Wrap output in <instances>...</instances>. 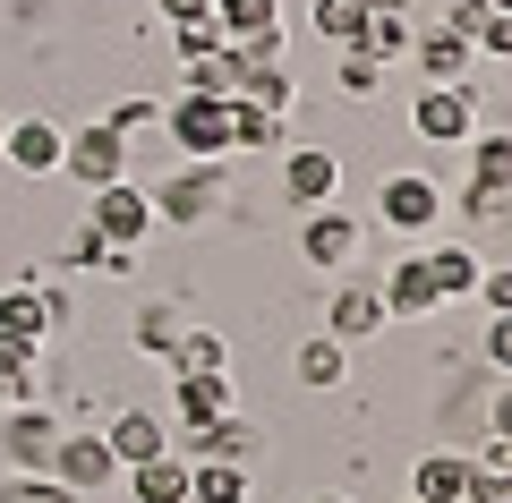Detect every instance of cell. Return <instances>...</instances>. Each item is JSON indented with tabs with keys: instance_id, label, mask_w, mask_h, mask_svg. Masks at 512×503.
Returning <instances> with one entry per match:
<instances>
[{
	"instance_id": "43",
	"label": "cell",
	"mask_w": 512,
	"mask_h": 503,
	"mask_svg": "<svg viewBox=\"0 0 512 503\" xmlns=\"http://www.w3.org/2000/svg\"><path fill=\"white\" fill-rule=\"evenodd\" d=\"M444 26H453V35H470V43H478V26H487V0H453V9H444Z\"/></svg>"
},
{
	"instance_id": "7",
	"label": "cell",
	"mask_w": 512,
	"mask_h": 503,
	"mask_svg": "<svg viewBox=\"0 0 512 503\" xmlns=\"http://www.w3.org/2000/svg\"><path fill=\"white\" fill-rule=\"evenodd\" d=\"M376 222H384V231H402V239L436 231V222H444V188L427 180V171H393V180L376 188Z\"/></svg>"
},
{
	"instance_id": "34",
	"label": "cell",
	"mask_w": 512,
	"mask_h": 503,
	"mask_svg": "<svg viewBox=\"0 0 512 503\" xmlns=\"http://www.w3.org/2000/svg\"><path fill=\"white\" fill-rule=\"evenodd\" d=\"M0 503H69V495H60L52 469H9V478H0Z\"/></svg>"
},
{
	"instance_id": "27",
	"label": "cell",
	"mask_w": 512,
	"mask_h": 503,
	"mask_svg": "<svg viewBox=\"0 0 512 503\" xmlns=\"http://www.w3.org/2000/svg\"><path fill=\"white\" fill-rule=\"evenodd\" d=\"M180 333H188V316H180V307H171V299H154V307H137V324H128V350H137V359H154V367H163Z\"/></svg>"
},
{
	"instance_id": "19",
	"label": "cell",
	"mask_w": 512,
	"mask_h": 503,
	"mask_svg": "<svg viewBox=\"0 0 512 503\" xmlns=\"http://www.w3.org/2000/svg\"><path fill=\"white\" fill-rule=\"evenodd\" d=\"M256 452H265V435H256L239 410H222L214 427H197V435H188V461H239V469H248Z\"/></svg>"
},
{
	"instance_id": "18",
	"label": "cell",
	"mask_w": 512,
	"mask_h": 503,
	"mask_svg": "<svg viewBox=\"0 0 512 503\" xmlns=\"http://www.w3.org/2000/svg\"><path fill=\"white\" fill-rule=\"evenodd\" d=\"M402 503H470V452H427V461H410Z\"/></svg>"
},
{
	"instance_id": "42",
	"label": "cell",
	"mask_w": 512,
	"mask_h": 503,
	"mask_svg": "<svg viewBox=\"0 0 512 503\" xmlns=\"http://www.w3.org/2000/svg\"><path fill=\"white\" fill-rule=\"evenodd\" d=\"M35 359H43L35 342H18V333H0V376H35Z\"/></svg>"
},
{
	"instance_id": "30",
	"label": "cell",
	"mask_w": 512,
	"mask_h": 503,
	"mask_svg": "<svg viewBox=\"0 0 512 503\" xmlns=\"http://www.w3.org/2000/svg\"><path fill=\"white\" fill-rule=\"evenodd\" d=\"M308 26L333 43V52H359V26H367V0H316Z\"/></svg>"
},
{
	"instance_id": "46",
	"label": "cell",
	"mask_w": 512,
	"mask_h": 503,
	"mask_svg": "<svg viewBox=\"0 0 512 503\" xmlns=\"http://www.w3.org/2000/svg\"><path fill=\"white\" fill-rule=\"evenodd\" d=\"M308 503H359V495H308Z\"/></svg>"
},
{
	"instance_id": "29",
	"label": "cell",
	"mask_w": 512,
	"mask_h": 503,
	"mask_svg": "<svg viewBox=\"0 0 512 503\" xmlns=\"http://www.w3.org/2000/svg\"><path fill=\"white\" fill-rule=\"evenodd\" d=\"M188 503H248V469L239 461H188Z\"/></svg>"
},
{
	"instance_id": "37",
	"label": "cell",
	"mask_w": 512,
	"mask_h": 503,
	"mask_svg": "<svg viewBox=\"0 0 512 503\" xmlns=\"http://www.w3.org/2000/svg\"><path fill=\"white\" fill-rule=\"evenodd\" d=\"M171 52H180V60L222 52V26H214V18H188V26H171Z\"/></svg>"
},
{
	"instance_id": "10",
	"label": "cell",
	"mask_w": 512,
	"mask_h": 503,
	"mask_svg": "<svg viewBox=\"0 0 512 503\" xmlns=\"http://www.w3.org/2000/svg\"><path fill=\"white\" fill-rule=\"evenodd\" d=\"M60 435H69V427H60L43 401H18V410H0V461H9V469H52Z\"/></svg>"
},
{
	"instance_id": "4",
	"label": "cell",
	"mask_w": 512,
	"mask_h": 503,
	"mask_svg": "<svg viewBox=\"0 0 512 503\" xmlns=\"http://www.w3.org/2000/svg\"><path fill=\"white\" fill-rule=\"evenodd\" d=\"M128 154H137V145H128L120 128L86 120V128H69V145H60V171L94 197V188H111V180H137V171H128Z\"/></svg>"
},
{
	"instance_id": "45",
	"label": "cell",
	"mask_w": 512,
	"mask_h": 503,
	"mask_svg": "<svg viewBox=\"0 0 512 503\" xmlns=\"http://www.w3.org/2000/svg\"><path fill=\"white\" fill-rule=\"evenodd\" d=\"M487 435H512V384H504V393L487 401Z\"/></svg>"
},
{
	"instance_id": "26",
	"label": "cell",
	"mask_w": 512,
	"mask_h": 503,
	"mask_svg": "<svg viewBox=\"0 0 512 503\" xmlns=\"http://www.w3.org/2000/svg\"><path fill=\"white\" fill-rule=\"evenodd\" d=\"M470 188L512 197V128H478L470 137Z\"/></svg>"
},
{
	"instance_id": "24",
	"label": "cell",
	"mask_w": 512,
	"mask_h": 503,
	"mask_svg": "<svg viewBox=\"0 0 512 503\" xmlns=\"http://www.w3.org/2000/svg\"><path fill=\"white\" fill-rule=\"evenodd\" d=\"M419 256H427V282H436V299H444V307L470 299L478 273H487V265H478V248H461V239H444V248H419Z\"/></svg>"
},
{
	"instance_id": "21",
	"label": "cell",
	"mask_w": 512,
	"mask_h": 503,
	"mask_svg": "<svg viewBox=\"0 0 512 503\" xmlns=\"http://www.w3.org/2000/svg\"><path fill=\"white\" fill-rule=\"evenodd\" d=\"M282 145H291V120L248 103V94H231V154H282Z\"/></svg>"
},
{
	"instance_id": "16",
	"label": "cell",
	"mask_w": 512,
	"mask_h": 503,
	"mask_svg": "<svg viewBox=\"0 0 512 503\" xmlns=\"http://www.w3.org/2000/svg\"><path fill=\"white\" fill-rule=\"evenodd\" d=\"M410 35H419V9H410V0H367V26H359V52L367 60L393 69V60L410 52Z\"/></svg>"
},
{
	"instance_id": "23",
	"label": "cell",
	"mask_w": 512,
	"mask_h": 503,
	"mask_svg": "<svg viewBox=\"0 0 512 503\" xmlns=\"http://www.w3.org/2000/svg\"><path fill=\"white\" fill-rule=\"evenodd\" d=\"M291 367H299L308 393H342V384H350V350L333 342V333H308V342L291 350Z\"/></svg>"
},
{
	"instance_id": "2",
	"label": "cell",
	"mask_w": 512,
	"mask_h": 503,
	"mask_svg": "<svg viewBox=\"0 0 512 503\" xmlns=\"http://www.w3.org/2000/svg\"><path fill=\"white\" fill-rule=\"evenodd\" d=\"M154 197V222H171V231H205V222L222 214V162H180L163 188H146Z\"/></svg>"
},
{
	"instance_id": "14",
	"label": "cell",
	"mask_w": 512,
	"mask_h": 503,
	"mask_svg": "<svg viewBox=\"0 0 512 503\" xmlns=\"http://www.w3.org/2000/svg\"><path fill=\"white\" fill-rule=\"evenodd\" d=\"M333 282H342V290H333V299H325V333H333V342H342V350L376 342L384 324H393V316H384V299H376V282H350V273H333Z\"/></svg>"
},
{
	"instance_id": "12",
	"label": "cell",
	"mask_w": 512,
	"mask_h": 503,
	"mask_svg": "<svg viewBox=\"0 0 512 503\" xmlns=\"http://www.w3.org/2000/svg\"><path fill=\"white\" fill-rule=\"evenodd\" d=\"M402 60L427 77V86H470V77H478V43H470V35H453L444 18H436V26H419Z\"/></svg>"
},
{
	"instance_id": "6",
	"label": "cell",
	"mask_w": 512,
	"mask_h": 503,
	"mask_svg": "<svg viewBox=\"0 0 512 503\" xmlns=\"http://www.w3.org/2000/svg\"><path fill=\"white\" fill-rule=\"evenodd\" d=\"M86 222L111 239V248H146V239L163 231V222H154V197H146L137 180H111V188H94V197H86Z\"/></svg>"
},
{
	"instance_id": "25",
	"label": "cell",
	"mask_w": 512,
	"mask_h": 503,
	"mask_svg": "<svg viewBox=\"0 0 512 503\" xmlns=\"http://www.w3.org/2000/svg\"><path fill=\"white\" fill-rule=\"evenodd\" d=\"M163 367H171V376H231V342H222L214 324H188Z\"/></svg>"
},
{
	"instance_id": "35",
	"label": "cell",
	"mask_w": 512,
	"mask_h": 503,
	"mask_svg": "<svg viewBox=\"0 0 512 503\" xmlns=\"http://www.w3.org/2000/svg\"><path fill=\"white\" fill-rule=\"evenodd\" d=\"M342 94H350V103H376V94H384V60L342 52Z\"/></svg>"
},
{
	"instance_id": "9",
	"label": "cell",
	"mask_w": 512,
	"mask_h": 503,
	"mask_svg": "<svg viewBox=\"0 0 512 503\" xmlns=\"http://www.w3.org/2000/svg\"><path fill=\"white\" fill-rule=\"evenodd\" d=\"M333 197H342V154H325V145H282V205L291 214H316Z\"/></svg>"
},
{
	"instance_id": "15",
	"label": "cell",
	"mask_w": 512,
	"mask_h": 503,
	"mask_svg": "<svg viewBox=\"0 0 512 503\" xmlns=\"http://www.w3.org/2000/svg\"><path fill=\"white\" fill-rule=\"evenodd\" d=\"M376 299H384V316H393V324H427V316L444 307V299H436V282H427V256H419V248H410L402 265L376 282Z\"/></svg>"
},
{
	"instance_id": "47",
	"label": "cell",
	"mask_w": 512,
	"mask_h": 503,
	"mask_svg": "<svg viewBox=\"0 0 512 503\" xmlns=\"http://www.w3.org/2000/svg\"><path fill=\"white\" fill-rule=\"evenodd\" d=\"M69 503H86V495H69Z\"/></svg>"
},
{
	"instance_id": "20",
	"label": "cell",
	"mask_w": 512,
	"mask_h": 503,
	"mask_svg": "<svg viewBox=\"0 0 512 503\" xmlns=\"http://www.w3.org/2000/svg\"><path fill=\"white\" fill-rule=\"evenodd\" d=\"M171 410L197 435V427H214L222 410H239V393H231V376H171Z\"/></svg>"
},
{
	"instance_id": "31",
	"label": "cell",
	"mask_w": 512,
	"mask_h": 503,
	"mask_svg": "<svg viewBox=\"0 0 512 503\" xmlns=\"http://www.w3.org/2000/svg\"><path fill=\"white\" fill-rule=\"evenodd\" d=\"M180 86H188V94H239L231 43H222V52H205V60H180Z\"/></svg>"
},
{
	"instance_id": "32",
	"label": "cell",
	"mask_w": 512,
	"mask_h": 503,
	"mask_svg": "<svg viewBox=\"0 0 512 503\" xmlns=\"http://www.w3.org/2000/svg\"><path fill=\"white\" fill-rule=\"evenodd\" d=\"M60 265H69V273H111V239L94 231V222H69V239H60Z\"/></svg>"
},
{
	"instance_id": "40",
	"label": "cell",
	"mask_w": 512,
	"mask_h": 503,
	"mask_svg": "<svg viewBox=\"0 0 512 503\" xmlns=\"http://www.w3.org/2000/svg\"><path fill=\"white\" fill-rule=\"evenodd\" d=\"M478 52H487V60H512V9H487V26H478Z\"/></svg>"
},
{
	"instance_id": "17",
	"label": "cell",
	"mask_w": 512,
	"mask_h": 503,
	"mask_svg": "<svg viewBox=\"0 0 512 503\" xmlns=\"http://www.w3.org/2000/svg\"><path fill=\"white\" fill-rule=\"evenodd\" d=\"M103 444H111V461H120V469H137V461H154V452H171V427L154 410H111Z\"/></svg>"
},
{
	"instance_id": "33",
	"label": "cell",
	"mask_w": 512,
	"mask_h": 503,
	"mask_svg": "<svg viewBox=\"0 0 512 503\" xmlns=\"http://www.w3.org/2000/svg\"><path fill=\"white\" fill-rule=\"evenodd\" d=\"M103 128H120V137L137 145V137H146V128H163V103H154V94H120V103L103 111Z\"/></svg>"
},
{
	"instance_id": "13",
	"label": "cell",
	"mask_w": 512,
	"mask_h": 503,
	"mask_svg": "<svg viewBox=\"0 0 512 503\" xmlns=\"http://www.w3.org/2000/svg\"><path fill=\"white\" fill-rule=\"evenodd\" d=\"M60 145H69L60 120H9L0 128V162H9L18 180H60Z\"/></svg>"
},
{
	"instance_id": "28",
	"label": "cell",
	"mask_w": 512,
	"mask_h": 503,
	"mask_svg": "<svg viewBox=\"0 0 512 503\" xmlns=\"http://www.w3.org/2000/svg\"><path fill=\"white\" fill-rule=\"evenodd\" d=\"M120 478H137V503H188V452H154Z\"/></svg>"
},
{
	"instance_id": "41",
	"label": "cell",
	"mask_w": 512,
	"mask_h": 503,
	"mask_svg": "<svg viewBox=\"0 0 512 503\" xmlns=\"http://www.w3.org/2000/svg\"><path fill=\"white\" fill-rule=\"evenodd\" d=\"M470 503H512V469H478L470 461Z\"/></svg>"
},
{
	"instance_id": "1",
	"label": "cell",
	"mask_w": 512,
	"mask_h": 503,
	"mask_svg": "<svg viewBox=\"0 0 512 503\" xmlns=\"http://www.w3.org/2000/svg\"><path fill=\"white\" fill-rule=\"evenodd\" d=\"M163 128L180 145V162H231V94H171L163 103Z\"/></svg>"
},
{
	"instance_id": "36",
	"label": "cell",
	"mask_w": 512,
	"mask_h": 503,
	"mask_svg": "<svg viewBox=\"0 0 512 503\" xmlns=\"http://www.w3.org/2000/svg\"><path fill=\"white\" fill-rule=\"evenodd\" d=\"M478 367H495V376L512 384V316H487V333H478Z\"/></svg>"
},
{
	"instance_id": "5",
	"label": "cell",
	"mask_w": 512,
	"mask_h": 503,
	"mask_svg": "<svg viewBox=\"0 0 512 503\" xmlns=\"http://www.w3.org/2000/svg\"><path fill=\"white\" fill-rule=\"evenodd\" d=\"M410 128L427 145H470L478 137V77L470 86H419L410 94Z\"/></svg>"
},
{
	"instance_id": "48",
	"label": "cell",
	"mask_w": 512,
	"mask_h": 503,
	"mask_svg": "<svg viewBox=\"0 0 512 503\" xmlns=\"http://www.w3.org/2000/svg\"><path fill=\"white\" fill-rule=\"evenodd\" d=\"M0 128H9V120H0Z\"/></svg>"
},
{
	"instance_id": "38",
	"label": "cell",
	"mask_w": 512,
	"mask_h": 503,
	"mask_svg": "<svg viewBox=\"0 0 512 503\" xmlns=\"http://www.w3.org/2000/svg\"><path fill=\"white\" fill-rule=\"evenodd\" d=\"M461 222H470V231H495V222H512V197H487V188H461Z\"/></svg>"
},
{
	"instance_id": "8",
	"label": "cell",
	"mask_w": 512,
	"mask_h": 503,
	"mask_svg": "<svg viewBox=\"0 0 512 503\" xmlns=\"http://www.w3.org/2000/svg\"><path fill=\"white\" fill-rule=\"evenodd\" d=\"M52 478H60V495H111L120 461H111L103 427H69V435H60V452H52Z\"/></svg>"
},
{
	"instance_id": "44",
	"label": "cell",
	"mask_w": 512,
	"mask_h": 503,
	"mask_svg": "<svg viewBox=\"0 0 512 503\" xmlns=\"http://www.w3.org/2000/svg\"><path fill=\"white\" fill-rule=\"evenodd\" d=\"M154 9H163L171 26H188V18H214V0H154Z\"/></svg>"
},
{
	"instance_id": "22",
	"label": "cell",
	"mask_w": 512,
	"mask_h": 503,
	"mask_svg": "<svg viewBox=\"0 0 512 503\" xmlns=\"http://www.w3.org/2000/svg\"><path fill=\"white\" fill-rule=\"evenodd\" d=\"M214 26H222V43H274V35H291V26H282V0H214Z\"/></svg>"
},
{
	"instance_id": "11",
	"label": "cell",
	"mask_w": 512,
	"mask_h": 503,
	"mask_svg": "<svg viewBox=\"0 0 512 503\" xmlns=\"http://www.w3.org/2000/svg\"><path fill=\"white\" fill-rule=\"evenodd\" d=\"M359 239H367V222H350L342 205L299 214V256H308L316 273H350V265H359Z\"/></svg>"
},
{
	"instance_id": "39",
	"label": "cell",
	"mask_w": 512,
	"mask_h": 503,
	"mask_svg": "<svg viewBox=\"0 0 512 503\" xmlns=\"http://www.w3.org/2000/svg\"><path fill=\"white\" fill-rule=\"evenodd\" d=\"M478 307H487V316H512V265H487L478 273V290H470Z\"/></svg>"
},
{
	"instance_id": "3",
	"label": "cell",
	"mask_w": 512,
	"mask_h": 503,
	"mask_svg": "<svg viewBox=\"0 0 512 503\" xmlns=\"http://www.w3.org/2000/svg\"><path fill=\"white\" fill-rule=\"evenodd\" d=\"M77 324V299L69 290H52V282H9L0 290V333H18V342H52V333H69Z\"/></svg>"
}]
</instances>
